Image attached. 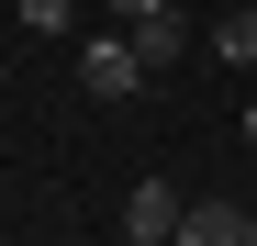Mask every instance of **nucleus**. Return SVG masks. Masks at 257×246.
Segmentation results:
<instances>
[{
  "mask_svg": "<svg viewBox=\"0 0 257 246\" xmlns=\"http://www.w3.org/2000/svg\"><path fill=\"white\" fill-rule=\"evenodd\" d=\"M146 56H135V34H90V45H78V101H135L146 90Z\"/></svg>",
  "mask_w": 257,
  "mask_h": 246,
  "instance_id": "nucleus-1",
  "label": "nucleus"
},
{
  "mask_svg": "<svg viewBox=\"0 0 257 246\" xmlns=\"http://www.w3.org/2000/svg\"><path fill=\"white\" fill-rule=\"evenodd\" d=\"M179 246H246V213H235V201H190V213H179Z\"/></svg>",
  "mask_w": 257,
  "mask_h": 246,
  "instance_id": "nucleus-3",
  "label": "nucleus"
},
{
  "mask_svg": "<svg viewBox=\"0 0 257 246\" xmlns=\"http://www.w3.org/2000/svg\"><path fill=\"white\" fill-rule=\"evenodd\" d=\"M179 213H190V201L168 190V179H135V201H123V235H135V246H157V235H179Z\"/></svg>",
  "mask_w": 257,
  "mask_h": 246,
  "instance_id": "nucleus-2",
  "label": "nucleus"
},
{
  "mask_svg": "<svg viewBox=\"0 0 257 246\" xmlns=\"http://www.w3.org/2000/svg\"><path fill=\"white\" fill-rule=\"evenodd\" d=\"M123 34H135V56H146V67H168V56H179V45H190V23H179V12H168V0H157V12H146V23H123Z\"/></svg>",
  "mask_w": 257,
  "mask_h": 246,
  "instance_id": "nucleus-4",
  "label": "nucleus"
},
{
  "mask_svg": "<svg viewBox=\"0 0 257 246\" xmlns=\"http://www.w3.org/2000/svg\"><path fill=\"white\" fill-rule=\"evenodd\" d=\"M212 45H224V67H257V0H246V12H224V23H212Z\"/></svg>",
  "mask_w": 257,
  "mask_h": 246,
  "instance_id": "nucleus-5",
  "label": "nucleus"
},
{
  "mask_svg": "<svg viewBox=\"0 0 257 246\" xmlns=\"http://www.w3.org/2000/svg\"><path fill=\"white\" fill-rule=\"evenodd\" d=\"M235 135H246V146H257V101H246V112H235Z\"/></svg>",
  "mask_w": 257,
  "mask_h": 246,
  "instance_id": "nucleus-8",
  "label": "nucleus"
},
{
  "mask_svg": "<svg viewBox=\"0 0 257 246\" xmlns=\"http://www.w3.org/2000/svg\"><path fill=\"white\" fill-rule=\"evenodd\" d=\"M34 34H67V0H34Z\"/></svg>",
  "mask_w": 257,
  "mask_h": 246,
  "instance_id": "nucleus-6",
  "label": "nucleus"
},
{
  "mask_svg": "<svg viewBox=\"0 0 257 246\" xmlns=\"http://www.w3.org/2000/svg\"><path fill=\"white\" fill-rule=\"evenodd\" d=\"M246 246H257V213H246Z\"/></svg>",
  "mask_w": 257,
  "mask_h": 246,
  "instance_id": "nucleus-9",
  "label": "nucleus"
},
{
  "mask_svg": "<svg viewBox=\"0 0 257 246\" xmlns=\"http://www.w3.org/2000/svg\"><path fill=\"white\" fill-rule=\"evenodd\" d=\"M146 12H157V0H112V23H146Z\"/></svg>",
  "mask_w": 257,
  "mask_h": 246,
  "instance_id": "nucleus-7",
  "label": "nucleus"
}]
</instances>
